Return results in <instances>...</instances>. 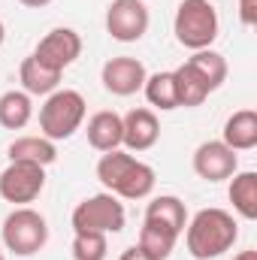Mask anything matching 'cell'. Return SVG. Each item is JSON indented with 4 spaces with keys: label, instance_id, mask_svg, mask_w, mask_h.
Here are the masks:
<instances>
[{
    "label": "cell",
    "instance_id": "1",
    "mask_svg": "<svg viewBox=\"0 0 257 260\" xmlns=\"http://www.w3.org/2000/svg\"><path fill=\"white\" fill-rule=\"evenodd\" d=\"M239 224L227 209H200L185 227V245L194 260H215L233 248Z\"/></svg>",
    "mask_w": 257,
    "mask_h": 260
},
{
    "label": "cell",
    "instance_id": "2",
    "mask_svg": "<svg viewBox=\"0 0 257 260\" xmlns=\"http://www.w3.org/2000/svg\"><path fill=\"white\" fill-rule=\"evenodd\" d=\"M97 179L103 188L124 200H142L154 191V170L142 160H136L127 151H103L97 164Z\"/></svg>",
    "mask_w": 257,
    "mask_h": 260
},
{
    "label": "cell",
    "instance_id": "3",
    "mask_svg": "<svg viewBox=\"0 0 257 260\" xmlns=\"http://www.w3.org/2000/svg\"><path fill=\"white\" fill-rule=\"evenodd\" d=\"M85 97L73 88H58L46 97L43 109H40V130L46 139L61 142L70 139L85 121Z\"/></svg>",
    "mask_w": 257,
    "mask_h": 260
},
{
    "label": "cell",
    "instance_id": "4",
    "mask_svg": "<svg viewBox=\"0 0 257 260\" xmlns=\"http://www.w3.org/2000/svg\"><path fill=\"white\" fill-rule=\"evenodd\" d=\"M173 34L179 40V46L200 52L209 49L218 40V12L209 0H182L176 9V21H173Z\"/></svg>",
    "mask_w": 257,
    "mask_h": 260
},
{
    "label": "cell",
    "instance_id": "5",
    "mask_svg": "<svg viewBox=\"0 0 257 260\" xmlns=\"http://www.w3.org/2000/svg\"><path fill=\"white\" fill-rule=\"evenodd\" d=\"M46 242H49V224L37 209L18 206L15 212L6 215V221H3V245L12 254L30 257L37 251H43Z\"/></svg>",
    "mask_w": 257,
    "mask_h": 260
},
{
    "label": "cell",
    "instance_id": "6",
    "mask_svg": "<svg viewBox=\"0 0 257 260\" xmlns=\"http://www.w3.org/2000/svg\"><path fill=\"white\" fill-rule=\"evenodd\" d=\"M124 206L118 203L115 194H94L88 200H82L73 209V230H91V233H121L124 230Z\"/></svg>",
    "mask_w": 257,
    "mask_h": 260
},
{
    "label": "cell",
    "instance_id": "7",
    "mask_svg": "<svg viewBox=\"0 0 257 260\" xmlns=\"http://www.w3.org/2000/svg\"><path fill=\"white\" fill-rule=\"evenodd\" d=\"M46 188V167L30 160H9V167L0 173V197L6 203L24 206L34 203Z\"/></svg>",
    "mask_w": 257,
    "mask_h": 260
},
{
    "label": "cell",
    "instance_id": "8",
    "mask_svg": "<svg viewBox=\"0 0 257 260\" xmlns=\"http://www.w3.org/2000/svg\"><path fill=\"white\" fill-rule=\"evenodd\" d=\"M148 6L142 0H112L106 9V34L118 43H136L148 30Z\"/></svg>",
    "mask_w": 257,
    "mask_h": 260
},
{
    "label": "cell",
    "instance_id": "9",
    "mask_svg": "<svg viewBox=\"0 0 257 260\" xmlns=\"http://www.w3.org/2000/svg\"><path fill=\"white\" fill-rule=\"evenodd\" d=\"M79 55H82V37L73 27H55V30H49L37 43V49H34V58L43 67L55 70V73H64Z\"/></svg>",
    "mask_w": 257,
    "mask_h": 260
},
{
    "label": "cell",
    "instance_id": "10",
    "mask_svg": "<svg viewBox=\"0 0 257 260\" xmlns=\"http://www.w3.org/2000/svg\"><path fill=\"white\" fill-rule=\"evenodd\" d=\"M239 170V154L233 148H227L221 139H209L203 145H197L194 151V173L203 182H224Z\"/></svg>",
    "mask_w": 257,
    "mask_h": 260
},
{
    "label": "cell",
    "instance_id": "11",
    "mask_svg": "<svg viewBox=\"0 0 257 260\" xmlns=\"http://www.w3.org/2000/svg\"><path fill=\"white\" fill-rule=\"evenodd\" d=\"M103 88L115 97H130L136 91H142L148 73H145V64L136 61V58H127V55H118V58H109L103 64Z\"/></svg>",
    "mask_w": 257,
    "mask_h": 260
},
{
    "label": "cell",
    "instance_id": "12",
    "mask_svg": "<svg viewBox=\"0 0 257 260\" xmlns=\"http://www.w3.org/2000/svg\"><path fill=\"white\" fill-rule=\"evenodd\" d=\"M121 121H124L121 145H127L130 151H148L160 139V121L151 109H130Z\"/></svg>",
    "mask_w": 257,
    "mask_h": 260
},
{
    "label": "cell",
    "instance_id": "13",
    "mask_svg": "<svg viewBox=\"0 0 257 260\" xmlns=\"http://www.w3.org/2000/svg\"><path fill=\"white\" fill-rule=\"evenodd\" d=\"M88 145L97 148V151H115L121 145V136H124V121L118 112L112 109H103V112H94L88 118Z\"/></svg>",
    "mask_w": 257,
    "mask_h": 260
},
{
    "label": "cell",
    "instance_id": "14",
    "mask_svg": "<svg viewBox=\"0 0 257 260\" xmlns=\"http://www.w3.org/2000/svg\"><path fill=\"white\" fill-rule=\"evenodd\" d=\"M61 76H64V73H55V70L43 67L34 55H27V58L21 61V67H18L21 88H24V94H30V97H49L52 91H58Z\"/></svg>",
    "mask_w": 257,
    "mask_h": 260
},
{
    "label": "cell",
    "instance_id": "15",
    "mask_svg": "<svg viewBox=\"0 0 257 260\" xmlns=\"http://www.w3.org/2000/svg\"><path fill=\"white\" fill-rule=\"evenodd\" d=\"M145 221L164 224V227H170L176 236H182L185 227H188V209H185V203H182L179 197L160 194L145 206Z\"/></svg>",
    "mask_w": 257,
    "mask_h": 260
},
{
    "label": "cell",
    "instance_id": "16",
    "mask_svg": "<svg viewBox=\"0 0 257 260\" xmlns=\"http://www.w3.org/2000/svg\"><path fill=\"white\" fill-rule=\"evenodd\" d=\"M227 148L233 151H251L257 145V112L254 109H239L227 118L224 124V139Z\"/></svg>",
    "mask_w": 257,
    "mask_h": 260
},
{
    "label": "cell",
    "instance_id": "17",
    "mask_svg": "<svg viewBox=\"0 0 257 260\" xmlns=\"http://www.w3.org/2000/svg\"><path fill=\"white\" fill-rule=\"evenodd\" d=\"M173 79H176V97H179V106H203L206 97L212 94V88L206 85V79L194 70L188 61L173 70Z\"/></svg>",
    "mask_w": 257,
    "mask_h": 260
},
{
    "label": "cell",
    "instance_id": "18",
    "mask_svg": "<svg viewBox=\"0 0 257 260\" xmlns=\"http://www.w3.org/2000/svg\"><path fill=\"white\" fill-rule=\"evenodd\" d=\"M55 157H58V148L46 136H18L9 145V160H30V164L49 167L55 164Z\"/></svg>",
    "mask_w": 257,
    "mask_h": 260
},
{
    "label": "cell",
    "instance_id": "19",
    "mask_svg": "<svg viewBox=\"0 0 257 260\" xmlns=\"http://www.w3.org/2000/svg\"><path fill=\"white\" fill-rule=\"evenodd\" d=\"M176 233L164 224H154V221H142V230H139V248L148 254L151 260H167L176 248Z\"/></svg>",
    "mask_w": 257,
    "mask_h": 260
},
{
    "label": "cell",
    "instance_id": "20",
    "mask_svg": "<svg viewBox=\"0 0 257 260\" xmlns=\"http://www.w3.org/2000/svg\"><path fill=\"white\" fill-rule=\"evenodd\" d=\"M230 203L233 209L245 218V221H254L257 218V173H233L230 176Z\"/></svg>",
    "mask_w": 257,
    "mask_h": 260
},
{
    "label": "cell",
    "instance_id": "21",
    "mask_svg": "<svg viewBox=\"0 0 257 260\" xmlns=\"http://www.w3.org/2000/svg\"><path fill=\"white\" fill-rule=\"evenodd\" d=\"M30 118H34L30 94H24V91H6L0 97V124L6 130H21Z\"/></svg>",
    "mask_w": 257,
    "mask_h": 260
},
{
    "label": "cell",
    "instance_id": "22",
    "mask_svg": "<svg viewBox=\"0 0 257 260\" xmlns=\"http://www.w3.org/2000/svg\"><path fill=\"white\" fill-rule=\"evenodd\" d=\"M142 91H145V97H148L151 106H157V109H164V112L179 109V97H176V79H173V73H154V76H148L145 85H142Z\"/></svg>",
    "mask_w": 257,
    "mask_h": 260
},
{
    "label": "cell",
    "instance_id": "23",
    "mask_svg": "<svg viewBox=\"0 0 257 260\" xmlns=\"http://www.w3.org/2000/svg\"><path fill=\"white\" fill-rule=\"evenodd\" d=\"M188 64L206 79V85H209L212 91H218V88L224 85V79H227V61H224V55H218V52H212V49L194 52L191 58H188Z\"/></svg>",
    "mask_w": 257,
    "mask_h": 260
},
{
    "label": "cell",
    "instance_id": "24",
    "mask_svg": "<svg viewBox=\"0 0 257 260\" xmlns=\"http://www.w3.org/2000/svg\"><path fill=\"white\" fill-rule=\"evenodd\" d=\"M106 233H91L82 230L73 236V260H106Z\"/></svg>",
    "mask_w": 257,
    "mask_h": 260
},
{
    "label": "cell",
    "instance_id": "25",
    "mask_svg": "<svg viewBox=\"0 0 257 260\" xmlns=\"http://www.w3.org/2000/svg\"><path fill=\"white\" fill-rule=\"evenodd\" d=\"M239 21L245 27L257 24V0H239Z\"/></svg>",
    "mask_w": 257,
    "mask_h": 260
},
{
    "label": "cell",
    "instance_id": "26",
    "mask_svg": "<svg viewBox=\"0 0 257 260\" xmlns=\"http://www.w3.org/2000/svg\"><path fill=\"white\" fill-rule=\"evenodd\" d=\"M118 260H151V257H148V254H145L139 245H130V248H127V251H124Z\"/></svg>",
    "mask_w": 257,
    "mask_h": 260
},
{
    "label": "cell",
    "instance_id": "27",
    "mask_svg": "<svg viewBox=\"0 0 257 260\" xmlns=\"http://www.w3.org/2000/svg\"><path fill=\"white\" fill-rule=\"evenodd\" d=\"M21 6H27V9H43V6H49L52 0H18Z\"/></svg>",
    "mask_w": 257,
    "mask_h": 260
},
{
    "label": "cell",
    "instance_id": "28",
    "mask_svg": "<svg viewBox=\"0 0 257 260\" xmlns=\"http://www.w3.org/2000/svg\"><path fill=\"white\" fill-rule=\"evenodd\" d=\"M233 260H257V251H254V248H248V251H239Z\"/></svg>",
    "mask_w": 257,
    "mask_h": 260
},
{
    "label": "cell",
    "instance_id": "29",
    "mask_svg": "<svg viewBox=\"0 0 257 260\" xmlns=\"http://www.w3.org/2000/svg\"><path fill=\"white\" fill-rule=\"evenodd\" d=\"M3 40H6V27H3V21H0V46H3Z\"/></svg>",
    "mask_w": 257,
    "mask_h": 260
},
{
    "label": "cell",
    "instance_id": "30",
    "mask_svg": "<svg viewBox=\"0 0 257 260\" xmlns=\"http://www.w3.org/2000/svg\"><path fill=\"white\" fill-rule=\"evenodd\" d=\"M0 260H3V254H0Z\"/></svg>",
    "mask_w": 257,
    "mask_h": 260
}]
</instances>
